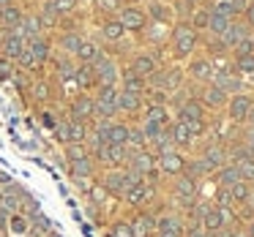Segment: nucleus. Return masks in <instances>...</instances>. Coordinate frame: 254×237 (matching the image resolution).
Returning <instances> with one entry per match:
<instances>
[{
	"mask_svg": "<svg viewBox=\"0 0 254 237\" xmlns=\"http://www.w3.org/2000/svg\"><path fill=\"white\" fill-rule=\"evenodd\" d=\"M172 52L178 60H189V55H194L199 47V33L191 28L189 22H178L172 28Z\"/></svg>",
	"mask_w": 254,
	"mask_h": 237,
	"instance_id": "1",
	"label": "nucleus"
},
{
	"mask_svg": "<svg viewBox=\"0 0 254 237\" xmlns=\"http://www.w3.org/2000/svg\"><path fill=\"white\" fill-rule=\"evenodd\" d=\"M183 77L186 71L181 68H172V66H159L150 77H145L148 82V90H164V93H175V90L183 88Z\"/></svg>",
	"mask_w": 254,
	"mask_h": 237,
	"instance_id": "2",
	"label": "nucleus"
},
{
	"mask_svg": "<svg viewBox=\"0 0 254 237\" xmlns=\"http://www.w3.org/2000/svg\"><path fill=\"white\" fill-rule=\"evenodd\" d=\"M93 95V120H115L118 112V88H96Z\"/></svg>",
	"mask_w": 254,
	"mask_h": 237,
	"instance_id": "3",
	"label": "nucleus"
},
{
	"mask_svg": "<svg viewBox=\"0 0 254 237\" xmlns=\"http://www.w3.org/2000/svg\"><path fill=\"white\" fill-rule=\"evenodd\" d=\"M118 22L123 25L126 33H139V30L148 28V17H145V8L137 6V3H126V6L118 11Z\"/></svg>",
	"mask_w": 254,
	"mask_h": 237,
	"instance_id": "4",
	"label": "nucleus"
},
{
	"mask_svg": "<svg viewBox=\"0 0 254 237\" xmlns=\"http://www.w3.org/2000/svg\"><path fill=\"white\" fill-rule=\"evenodd\" d=\"M252 104H254V95H249V93H235V95H230V98H227V106H224V109H227V117H230L235 126H243V120H246Z\"/></svg>",
	"mask_w": 254,
	"mask_h": 237,
	"instance_id": "5",
	"label": "nucleus"
},
{
	"mask_svg": "<svg viewBox=\"0 0 254 237\" xmlns=\"http://www.w3.org/2000/svg\"><path fill=\"white\" fill-rule=\"evenodd\" d=\"M159 68V55L153 49H137L131 55V63H128V71H134L137 77H150V74Z\"/></svg>",
	"mask_w": 254,
	"mask_h": 237,
	"instance_id": "6",
	"label": "nucleus"
},
{
	"mask_svg": "<svg viewBox=\"0 0 254 237\" xmlns=\"http://www.w3.org/2000/svg\"><path fill=\"white\" fill-rule=\"evenodd\" d=\"M213 74H216V66H213V60L210 57H191L189 60V68H186V77L191 79V82H197V85H208L210 79H213Z\"/></svg>",
	"mask_w": 254,
	"mask_h": 237,
	"instance_id": "7",
	"label": "nucleus"
},
{
	"mask_svg": "<svg viewBox=\"0 0 254 237\" xmlns=\"http://www.w3.org/2000/svg\"><path fill=\"white\" fill-rule=\"evenodd\" d=\"M210 85H216V88L221 90V93L227 95H235V93H243V77L235 71V68H221V71L213 74V79H210Z\"/></svg>",
	"mask_w": 254,
	"mask_h": 237,
	"instance_id": "8",
	"label": "nucleus"
},
{
	"mask_svg": "<svg viewBox=\"0 0 254 237\" xmlns=\"http://www.w3.org/2000/svg\"><path fill=\"white\" fill-rule=\"evenodd\" d=\"M183 164H186V158H183L181 150H167V153L156 155V169H159L164 177L183 175Z\"/></svg>",
	"mask_w": 254,
	"mask_h": 237,
	"instance_id": "9",
	"label": "nucleus"
},
{
	"mask_svg": "<svg viewBox=\"0 0 254 237\" xmlns=\"http://www.w3.org/2000/svg\"><path fill=\"white\" fill-rule=\"evenodd\" d=\"M123 169L137 172L145 180L150 172H156V153H150V150H131V153H128V164L123 166Z\"/></svg>",
	"mask_w": 254,
	"mask_h": 237,
	"instance_id": "10",
	"label": "nucleus"
},
{
	"mask_svg": "<svg viewBox=\"0 0 254 237\" xmlns=\"http://www.w3.org/2000/svg\"><path fill=\"white\" fill-rule=\"evenodd\" d=\"M145 17H148V22H153V25L170 28L175 14H172V6L167 3V0H148V3H145Z\"/></svg>",
	"mask_w": 254,
	"mask_h": 237,
	"instance_id": "11",
	"label": "nucleus"
},
{
	"mask_svg": "<svg viewBox=\"0 0 254 237\" xmlns=\"http://www.w3.org/2000/svg\"><path fill=\"white\" fill-rule=\"evenodd\" d=\"M153 199H156V188L153 186H148V183H139V186H134L131 191L123 196V202L128 204V207H134V210H139V207H148V204H153Z\"/></svg>",
	"mask_w": 254,
	"mask_h": 237,
	"instance_id": "12",
	"label": "nucleus"
},
{
	"mask_svg": "<svg viewBox=\"0 0 254 237\" xmlns=\"http://www.w3.org/2000/svg\"><path fill=\"white\" fill-rule=\"evenodd\" d=\"M199 158L205 161V166H208V172L213 175L216 169H221L224 164H230V155H227V147L224 144H219V142H210L208 147L202 150V155Z\"/></svg>",
	"mask_w": 254,
	"mask_h": 237,
	"instance_id": "13",
	"label": "nucleus"
},
{
	"mask_svg": "<svg viewBox=\"0 0 254 237\" xmlns=\"http://www.w3.org/2000/svg\"><path fill=\"white\" fill-rule=\"evenodd\" d=\"M194 98H199V104H202L205 109H221V106H227V98H230V95L221 93L216 85L208 82V85H202V88H199V93L194 95Z\"/></svg>",
	"mask_w": 254,
	"mask_h": 237,
	"instance_id": "14",
	"label": "nucleus"
},
{
	"mask_svg": "<svg viewBox=\"0 0 254 237\" xmlns=\"http://www.w3.org/2000/svg\"><path fill=\"white\" fill-rule=\"evenodd\" d=\"M252 33H254V30L249 28V25L243 22V19H232V22L227 25V30H224V33H221V36H219V39L224 41V44L230 47V52H232V47H238V44H241L243 39H249V36H252Z\"/></svg>",
	"mask_w": 254,
	"mask_h": 237,
	"instance_id": "15",
	"label": "nucleus"
},
{
	"mask_svg": "<svg viewBox=\"0 0 254 237\" xmlns=\"http://www.w3.org/2000/svg\"><path fill=\"white\" fill-rule=\"evenodd\" d=\"M82 41H85V33L79 28H66L61 33V39H58V47H61V52L66 57H74V55H77V49L82 47Z\"/></svg>",
	"mask_w": 254,
	"mask_h": 237,
	"instance_id": "16",
	"label": "nucleus"
},
{
	"mask_svg": "<svg viewBox=\"0 0 254 237\" xmlns=\"http://www.w3.org/2000/svg\"><path fill=\"white\" fill-rule=\"evenodd\" d=\"M145 106V95H137V93H128V90H118V112L121 115H131L137 117Z\"/></svg>",
	"mask_w": 254,
	"mask_h": 237,
	"instance_id": "17",
	"label": "nucleus"
},
{
	"mask_svg": "<svg viewBox=\"0 0 254 237\" xmlns=\"http://www.w3.org/2000/svg\"><path fill=\"white\" fill-rule=\"evenodd\" d=\"M131 232H134V237H150V235H156V215L153 213H137L131 221Z\"/></svg>",
	"mask_w": 254,
	"mask_h": 237,
	"instance_id": "18",
	"label": "nucleus"
},
{
	"mask_svg": "<svg viewBox=\"0 0 254 237\" xmlns=\"http://www.w3.org/2000/svg\"><path fill=\"white\" fill-rule=\"evenodd\" d=\"M99 33H101V41H107V44H121V41L126 39V30H123V25L118 22L115 17L104 19L101 28H99Z\"/></svg>",
	"mask_w": 254,
	"mask_h": 237,
	"instance_id": "19",
	"label": "nucleus"
},
{
	"mask_svg": "<svg viewBox=\"0 0 254 237\" xmlns=\"http://www.w3.org/2000/svg\"><path fill=\"white\" fill-rule=\"evenodd\" d=\"M101 52H104V49H101V47L96 44V41L85 39V41H82V47L77 49V55H74L71 60H77L79 66H93V63L101 57Z\"/></svg>",
	"mask_w": 254,
	"mask_h": 237,
	"instance_id": "20",
	"label": "nucleus"
},
{
	"mask_svg": "<svg viewBox=\"0 0 254 237\" xmlns=\"http://www.w3.org/2000/svg\"><path fill=\"white\" fill-rule=\"evenodd\" d=\"M205 115H208V109L194 95H189V101H183V106L178 109V120H205Z\"/></svg>",
	"mask_w": 254,
	"mask_h": 237,
	"instance_id": "21",
	"label": "nucleus"
},
{
	"mask_svg": "<svg viewBox=\"0 0 254 237\" xmlns=\"http://www.w3.org/2000/svg\"><path fill=\"white\" fill-rule=\"evenodd\" d=\"M142 120H148V123H156V126H170V123H172L170 106H167V104H148V106H145V115H142Z\"/></svg>",
	"mask_w": 254,
	"mask_h": 237,
	"instance_id": "22",
	"label": "nucleus"
},
{
	"mask_svg": "<svg viewBox=\"0 0 254 237\" xmlns=\"http://www.w3.org/2000/svg\"><path fill=\"white\" fill-rule=\"evenodd\" d=\"M121 88L118 90H128V93H137V95H145V90H148V82H145L142 77H137L134 71H121Z\"/></svg>",
	"mask_w": 254,
	"mask_h": 237,
	"instance_id": "23",
	"label": "nucleus"
},
{
	"mask_svg": "<svg viewBox=\"0 0 254 237\" xmlns=\"http://www.w3.org/2000/svg\"><path fill=\"white\" fill-rule=\"evenodd\" d=\"M170 134H172L175 147H191V144H194V137L189 134V128H186V123H183V120H172L170 123Z\"/></svg>",
	"mask_w": 254,
	"mask_h": 237,
	"instance_id": "24",
	"label": "nucleus"
},
{
	"mask_svg": "<svg viewBox=\"0 0 254 237\" xmlns=\"http://www.w3.org/2000/svg\"><path fill=\"white\" fill-rule=\"evenodd\" d=\"M213 175H216V183H219V188H232L235 183H241V175H238V166L232 164V161H230V164H224L221 169H216Z\"/></svg>",
	"mask_w": 254,
	"mask_h": 237,
	"instance_id": "25",
	"label": "nucleus"
},
{
	"mask_svg": "<svg viewBox=\"0 0 254 237\" xmlns=\"http://www.w3.org/2000/svg\"><path fill=\"white\" fill-rule=\"evenodd\" d=\"M126 139H128V123H123V120H110L107 144H126Z\"/></svg>",
	"mask_w": 254,
	"mask_h": 237,
	"instance_id": "26",
	"label": "nucleus"
},
{
	"mask_svg": "<svg viewBox=\"0 0 254 237\" xmlns=\"http://www.w3.org/2000/svg\"><path fill=\"white\" fill-rule=\"evenodd\" d=\"M183 175H189L191 180L199 183V180H205L210 172H208V166H205L202 158H186V164H183Z\"/></svg>",
	"mask_w": 254,
	"mask_h": 237,
	"instance_id": "27",
	"label": "nucleus"
},
{
	"mask_svg": "<svg viewBox=\"0 0 254 237\" xmlns=\"http://www.w3.org/2000/svg\"><path fill=\"white\" fill-rule=\"evenodd\" d=\"M230 22H232V19H227V17H221V14H213V11H210V17H208V28H205V33L213 36V39H219V36L227 30V25H230Z\"/></svg>",
	"mask_w": 254,
	"mask_h": 237,
	"instance_id": "28",
	"label": "nucleus"
},
{
	"mask_svg": "<svg viewBox=\"0 0 254 237\" xmlns=\"http://www.w3.org/2000/svg\"><path fill=\"white\" fill-rule=\"evenodd\" d=\"M153 150H150V153H156V155H161V153H167V150H178L175 147V142H172V134H170V126L164 128V131L159 134V137L153 139Z\"/></svg>",
	"mask_w": 254,
	"mask_h": 237,
	"instance_id": "29",
	"label": "nucleus"
},
{
	"mask_svg": "<svg viewBox=\"0 0 254 237\" xmlns=\"http://www.w3.org/2000/svg\"><path fill=\"white\" fill-rule=\"evenodd\" d=\"M208 17H210V11L205 6H194L191 17H189V25H191L197 33H205V28H208Z\"/></svg>",
	"mask_w": 254,
	"mask_h": 237,
	"instance_id": "30",
	"label": "nucleus"
},
{
	"mask_svg": "<svg viewBox=\"0 0 254 237\" xmlns=\"http://www.w3.org/2000/svg\"><path fill=\"white\" fill-rule=\"evenodd\" d=\"M205 52L210 55V60L213 57H230V47L221 39H213V36H208V41H205Z\"/></svg>",
	"mask_w": 254,
	"mask_h": 237,
	"instance_id": "31",
	"label": "nucleus"
},
{
	"mask_svg": "<svg viewBox=\"0 0 254 237\" xmlns=\"http://www.w3.org/2000/svg\"><path fill=\"white\" fill-rule=\"evenodd\" d=\"M252 188H254L252 183H243V180H241V183H235V186L230 188V193H232V202H235V204H243L249 196H252Z\"/></svg>",
	"mask_w": 254,
	"mask_h": 237,
	"instance_id": "32",
	"label": "nucleus"
},
{
	"mask_svg": "<svg viewBox=\"0 0 254 237\" xmlns=\"http://www.w3.org/2000/svg\"><path fill=\"white\" fill-rule=\"evenodd\" d=\"M235 166H238L241 180L243 183H252V186H254V158H241V161H235Z\"/></svg>",
	"mask_w": 254,
	"mask_h": 237,
	"instance_id": "33",
	"label": "nucleus"
},
{
	"mask_svg": "<svg viewBox=\"0 0 254 237\" xmlns=\"http://www.w3.org/2000/svg\"><path fill=\"white\" fill-rule=\"evenodd\" d=\"M93 3H96V6H99L104 14H118V11H121V8L128 3V0H93Z\"/></svg>",
	"mask_w": 254,
	"mask_h": 237,
	"instance_id": "34",
	"label": "nucleus"
},
{
	"mask_svg": "<svg viewBox=\"0 0 254 237\" xmlns=\"http://www.w3.org/2000/svg\"><path fill=\"white\" fill-rule=\"evenodd\" d=\"M232 60H235L238 74H254V52L252 55H243V57H232Z\"/></svg>",
	"mask_w": 254,
	"mask_h": 237,
	"instance_id": "35",
	"label": "nucleus"
},
{
	"mask_svg": "<svg viewBox=\"0 0 254 237\" xmlns=\"http://www.w3.org/2000/svg\"><path fill=\"white\" fill-rule=\"evenodd\" d=\"M170 6H172V14H178V17H181V22H189L194 6H189L186 0H175V3H170Z\"/></svg>",
	"mask_w": 254,
	"mask_h": 237,
	"instance_id": "36",
	"label": "nucleus"
},
{
	"mask_svg": "<svg viewBox=\"0 0 254 237\" xmlns=\"http://www.w3.org/2000/svg\"><path fill=\"white\" fill-rule=\"evenodd\" d=\"M139 128H142L145 139H148V144H150V142H153V139L159 137L161 131H164L167 126H156V123H148V120H142V123H139Z\"/></svg>",
	"mask_w": 254,
	"mask_h": 237,
	"instance_id": "37",
	"label": "nucleus"
},
{
	"mask_svg": "<svg viewBox=\"0 0 254 237\" xmlns=\"http://www.w3.org/2000/svg\"><path fill=\"white\" fill-rule=\"evenodd\" d=\"M183 237H219L216 232H205L199 224H186L183 226Z\"/></svg>",
	"mask_w": 254,
	"mask_h": 237,
	"instance_id": "38",
	"label": "nucleus"
},
{
	"mask_svg": "<svg viewBox=\"0 0 254 237\" xmlns=\"http://www.w3.org/2000/svg\"><path fill=\"white\" fill-rule=\"evenodd\" d=\"M183 123H186L189 134H191L194 139L205 137V131H208V123H205V120H183Z\"/></svg>",
	"mask_w": 254,
	"mask_h": 237,
	"instance_id": "39",
	"label": "nucleus"
},
{
	"mask_svg": "<svg viewBox=\"0 0 254 237\" xmlns=\"http://www.w3.org/2000/svg\"><path fill=\"white\" fill-rule=\"evenodd\" d=\"M252 52H254L252 36H249V39H243L238 47H232V57H243V55H252Z\"/></svg>",
	"mask_w": 254,
	"mask_h": 237,
	"instance_id": "40",
	"label": "nucleus"
},
{
	"mask_svg": "<svg viewBox=\"0 0 254 237\" xmlns=\"http://www.w3.org/2000/svg\"><path fill=\"white\" fill-rule=\"evenodd\" d=\"M232 193L230 188H219V196H216V207H232Z\"/></svg>",
	"mask_w": 254,
	"mask_h": 237,
	"instance_id": "41",
	"label": "nucleus"
},
{
	"mask_svg": "<svg viewBox=\"0 0 254 237\" xmlns=\"http://www.w3.org/2000/svg\"><path fill=\"white\" fill-rule=\"evenodd\" d=\"M145 93L150 95L148 104H170V93H164V90H145Z\"/></svg>",
	"mask_w": 254,
	"mask_h": 237,
	"instance_id": "42",
	"label": "nucleus"
},
{
	"mask_svg": "<svg viewBox=\"0 0 254 237\" xmlns=\"http://www.w3.org/2000/svg\"><path fill=\"white\" fill-rule=\"evenodd\" d=\"M249 3H252V0H230L232 17H235V19H241V17H243V11L249 8Z\"/></svg>",
	"mask_w": 254,
	"mask_h": 237,
	"instance_id": "43",
	"label": "nucleus"
},
{
	"mask_svg": "<svg viewBox=\"0 0 254 237\" xmlns=\"http://www.w3.org/2000/svg\"><path fill=\"white\" fill-rule=\"evenodd\" d=\"M243 22H246L249 25V28H252L254 30V0H252V3H249V8H246V11H243Z\"/></svg>",
	"mask_w": 254,
	"mask_h": 237,
	"instance_id": "44",
	"label": "nucleus"
},
{
	"mask_svg": "<svg viewBox=\"0 0 254 237\" xmlns=\"http://www.w3.org/2000/svg\"><path fill=\"white\" fill-rule=\"evenodd\" d=\"M241 142H243V147L249 150V155L254 158V131H246V137H243Z\"/></svg>",
	"mask_w": 254,
	"mask_h": 237,
	"instance_id": "45",
	"label": "nucleus"
},
{
	"mask_svg": "<svg viewBox=\"0 0 254 237\" xmlns=\"http://www.w3.org/2000/svg\"><path fill=\"white\" fill-rule=\"evenodd\" d=\"M243 126H249V131H254V104H252V109H249V115H246V120H243Z\"/></svg>",
	"mask_w": 254,
	"mask_h": 237,
	"instance_id": "46",
	"label": "nucleus"
},
{
	"mask_svg": "<svg viewBox=\"0 0 254 237\" xmlns=\"http://www.w3.org/2000/svg\"><path fill=\"white\" fill-rule=\"evenodd\" d=\"M243 232H246L249 237H254V215H252V218L246 221V226H243Z\"/></svg>",
	"mask_w": 254,
	"mask_h": 237,
	"instance_id": "47",
	"label": "nucleus"
},
{
	"mask_svg": "<svg viewBox=\"0 0 254 237\" xmlns=\"http://www.w3.org/2000/svg\"><path fill=\"white\" fill-rule=\"evenodd\" d=\"M243 204H246V207H249V210H252V213H254V188H252V196H249V199H246V202H243Z\"/></svg>",
	"mask_w": 254,
	"mask_h": 237,
	"instance_id": "48",
	"label": "nucleus"
},
{
	"mask_svg": "<svg viewBox=\"0 0 254 237\" xmlns=\"http://www.w3.org/2000/svg\"><path fill=\"white\" fill-rule=\"evenodd\" d=\"M230 237H249V235H246V232H243V229H238V232H232Z\"/></svg>",
	"mask_w": 254,
	"mask_h": 237,
	"instance_id": "49",
	"label": "nucleus"
},
{
	"mask_svg": "<svg viewBox=\"0 0 254 237\" xmlns=\"http://www.w3.org/2000/svg\"><path fill=\"white\" fill-rule=\"evenodd\" d=\"M189 6H199V3H202V0H186Z\"/></svg>",
	"mask_w": 254,
	"mask_h": 237,
	"instance_id": "50",
	"label": "nucleus"
},
{
	"mask_svg": "<svg viewBox=\"0 0 254 237\" xmlns=\"http://www.w3.org/2000/svg\"><path fill=\"white\" fill-rule=\"evenodd\" d=\"M252 44H254V33H252Z\"/></svg>",
	"mask_w": 254,
	"mask_h": 237,
	"instance_id": "51",
	"label": "nucleus"
},
{
	"mask_svg": "<svg viewBox=\"0 0 254 237\" xmlns=\"http://www.w3.org/2000/svg\"><path fill=\"white\" fill-rule=\"evenodd\" d=\"M252 77H254V74H252Z\"/></svg>",
	"mask_w": 254,
	"mask_h": 237,
	"instance_id": "52",
	"label": "nucleus"
}]
</instances>
